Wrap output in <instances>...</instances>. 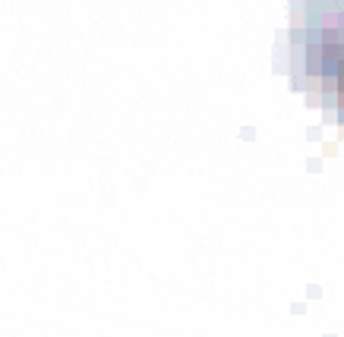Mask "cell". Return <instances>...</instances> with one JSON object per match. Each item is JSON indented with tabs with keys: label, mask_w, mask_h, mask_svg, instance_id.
<instances>
[{
	"label": "cell",
	"mask_w": 344,
	"mask_h": 337,
	"mask_svg": "<svg viewBox=\"0 0 344 337\" xmlns=\"http://www.w3.org/2000/svg\"><path fill=\"white\" fill-rule=\"evenodd\" d=\"M287 38H290V45H294V48H306V29H303V25H294Z\"/></svg>",
	"instance_id": "obj_1"
},
{
	"label": "cell",
	"mask_w": 344,
	"mask_h": 337,
	"mask_svg": "<svg viewBox=\"0 0 344 337\" xmlns=\"http://www.w3.org/2000/svg\"><path fill=\"white\" fill-rule=\"evenodd\" d=\"M290 85H294V89H306V85H309V82H306V76H300V73H297V76H294V79H290Z\"/></svg>",
	"instance_id": "obj_2"
},
{
	"label": "cell",
	"mask_w": 344,
	"mask_h": 337,
	"mask_svg": "<svg viewBox=\"0 0 344 337\" xmlns=\"http://www.w3.org/2000/svg\"><path fill=\"white\" fill-rule=\"evenodd\" d=\"M338 95L344 98V76H338Z\"/></svg>",
	"instance_id": "obj_3"
},
{
	"label": "cell",
	"mask_w": 344,
	"mask_h": 337,
	"mask_svg": "<svg viewBox=\"0 0 344 337\" xmlns=\"http://www.w3.org/2000/svg\"><path fill=\"white\" fill-rule=\"evenodd\" d=\"M338 123H344V107H338Z\"/></svg>",
	"instance_id": "obj_4"
}]
</instances>
